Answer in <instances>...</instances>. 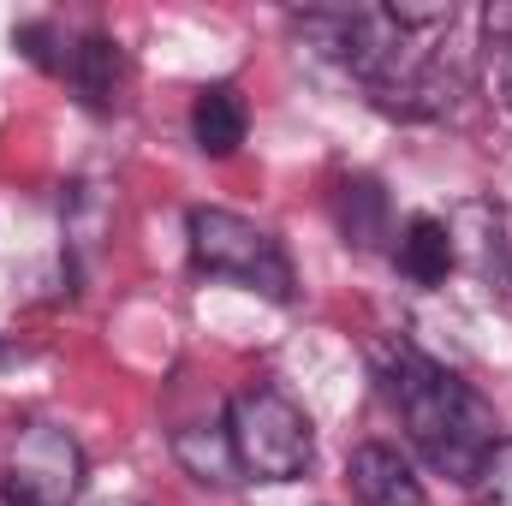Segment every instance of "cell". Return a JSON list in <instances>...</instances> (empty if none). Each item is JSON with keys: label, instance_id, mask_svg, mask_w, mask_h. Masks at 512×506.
Here are the masks:
<instances>
[{"label": "cell", "instance_id": "6da1fadb", "mask_svg": "<svg viewBox=\"0 0 512 506\" xmlns=\"http://www.w3.org/2000/svg\"><path fill=\"white\" fill-rule=\"evenodd\" d=\"M382 387L399 411V423H405V435H411V447L423 453V465L453 477V483H477L489 447L501 441L495 405L459 370L435 364L429 352H417L405 340L382 352Z\"/></svg>", "mask_w": 512, "mask_h": 506}, {"label": "cell", "instance_id": "7a4b0ae2", "mask_svg": "<svg viewBox=\"0 0 512 506\" xmlns=\"http://www.w3.org/2000/svg\"><path fill=\"white\" fill-rule=\"evenodd\" d=\"M227 441H233L239 477H256V483H292L316 459V435H310L304 405L292 393L268 387V381L233 393V405H227Z\"/></svg>", "mask_w": 512, "mask_h": 506}, {"label": "cell", "instance_id": "3957f363", "mask_svg": "<svg viewBox=\"0 0 512 506\" xmlns=\"http://www.w3.org/2000/svg\"><path fill=\"white\" fill-rule=\"evenodd\" d=\"M84 495V447L54 417H0V501L72 506Z\"/></svg>", "mask_w": 512, "mask_h": 506}, {"label": "cell", "instance_id": "277c9868", "mask_svg": "<svg viewBox=\"0 0 512 506\" xmlns=\"http://www.w3.org/2000/svg\"><path fill=\"white\" fill-rule=\"evenodd\" d=\"M185 233H191V268L197 274L239 280V286L262 292L268 304H292V286H298L292 280V256L268 227H256V221L233 215V209H191Z\"/></svg>", "mask_w": 512, "mask_h": 506}, {"label": "cell", "instance_id": "5b68a950", "mask_svg": "<svg viewBox=\"0 0 512 506\" xmlns=\"http://www.w3.org/2000/svg\"><path fill=\"white\" fill-rule=\"evenodd\" d=\"M447 233H453V256L471 262V268L483 274V286L512 310V233H507V215L489 209V203H465V209L447 221Z\"/></svg>", "mask_w": 512, "mask_h": 506}, {"label": "cell", "instance_id": "8992f818", "mask_svg": "<svg viewBox=\"0 0 512 506\" xmlns=\"http://www.w3.org/2000/svg\"><path fill=\"white\" fill-rule=\"evenodd\" d=\"M54 72L90 102V108H114L120 102V84H126V54H120V42H108V36H78L72 48H60V60H54Z\"/></svg>", "mask_w": 512, "mask_h": 506}, {"label": "cell", "instance_id": "52a82bcc", "mask_svg": "<svg viewBox=\"0 0 512 506\" xmlns=\"http://www.w3.org/2000/svg\"><path fill=\"white\" fill-rule=\"evenodd\" d=\"M346 483L358 506H429L423 501V483L411 477V465L399 459V447H382V441H364L346 465Z\"/></svg>", "mask_w": 512, "mask_h": 506}, {"label": "cell", "instance_id": "ba28073f", "mask_svg": "<svg viewBox=\"0 0 512 506\" xmlns=\"http://www.w3.org/2000/svg\"><path fill=\"white\" fill-rule=\"evenodd\" d=\"M245 131H251V108H245V96H239L233 84L197 90V102H191V143H197L203 155H215V161L239 155Z\"/></svg>", "mask_w": 512, "mask_h": 506}, {"label": "cell", "instance_id": "9c48e42d", "mask_svg": "<svg viewBox=\"0 0 512 506\" xmlns=\"http://www.w3.org/2000/svg\"><path fill=\"white\" fill-rule=\"evenodd\" d=\"M393 262H399V274H405L411 286H441V280L453 274V262H459L447 221H441V215H411V221L399 227Z\"/></svg>", "mask_w": 512, "mask_h": 506}, {"label": "cell", "instance_id": "30bf717a", "mask_svg": "<svg viewBox=\"0 0 512 506\" xmlns=\"http://www.w3.org/2000/svg\"><path fill=\"white\" fill-rule=\"evenodd\" d=\"M334 221H340L346 245L376 251V245L387 239V191L370 179V173L340 179V191H334Z\"/></svg>", "mask_w": 512, "mask_h": 506}, {"label": "cell", "instance_id": "8fae6325", "mask_svg": "<svg viewBox=\"0 0 512 506\" xmlns=\"http://www.w3.org/2000/svg\"><path fill=\"white\" fill-rule=\"evenodd\" d=\"M173 453L179 465L197 477V483H239V459H233V441H227V423L221 429H179L173 435Z\"/></svg>", "mask_w": 512, "mask_h": 506}, {"label": "cell", "instance_id": "7c38bea8", "mask_svg": "<svg viewBox=\"0 0 512 506\" xmlns=\"http://www.w3.org/2000/svg\"><path fill=\"white\" fill-rule=\"evenodd\" d=\"M483 30H489V78H495V96H501V108H512V6H489L483 12Z\"/></svg>", "mask_w": 512, "mask_h": 506}, {"label": "cell", "instance_id": "4fadbf2b", "mask_svg": "<svg viewBox=\"0 0 512 506\" xmlns=\"http://www.w3.org/2000/svg\"><path fill=\"white\" fill-rule=\"evenodd\" d=\"M471 489H477V506H512V435H501L489 447V459H483Z\"/></svg>", "mask_w": 512, "mask_h": 506}, {"label": "cell", "instance_id": "5bb4252c", "mask_svg": "<svg viewBox=\"0 0 512 506\" xmlns=\"http://www.w3.org/2000/svg\"><path fill=\"white\" fill-rule=\"evenodd\" d=\"M108 506H137V501H108Z\"/></svg>", "mask_w": 512, "mask_h": 506}]
</instances>
